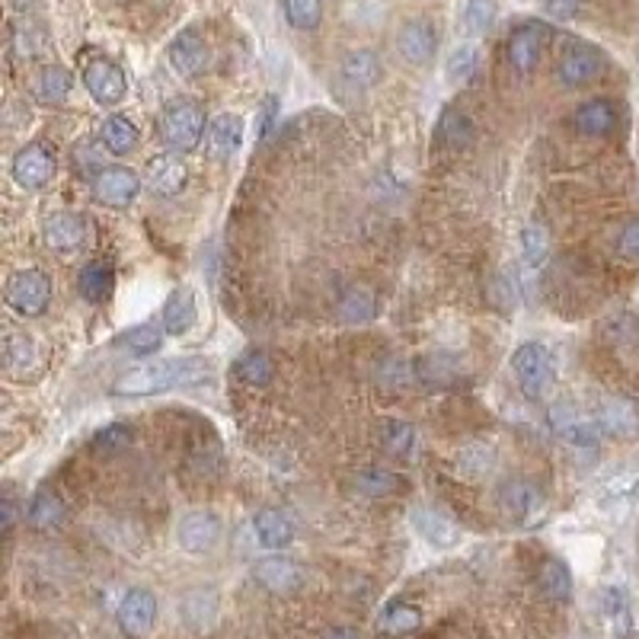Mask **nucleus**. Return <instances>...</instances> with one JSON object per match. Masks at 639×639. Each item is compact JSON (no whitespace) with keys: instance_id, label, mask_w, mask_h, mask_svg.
I'll use <instances>...</instances> for the list:
<instances>
[{"instance_id":"24","label":"nucleus","mask_w":639,"mask_h":639,"mask_svg":"<svg viewBox=\"0 0 639 639\" xmlns=\"http://www.w3.org/2000/svg\"><path fill=\"white\" fill-rule=\"evenodd\" d=\"M572 125L585 138H604L617 128V109L608 100H588L576 109Z\"/></svg>"},{"instance_id":"28","label":"nucleus","mask_w":639,"mask_h":639,"mask_svg":"<svg viewBox=\"0 0 639 639\" xmlns=\"http://www.w3.org/2000/svg\"><path fill=\"white\" fill-rule=\"evenodd\" d=\"M112 285H116V275H112V266H109V262H103V259L87 262L84 272L77 275V288H80V294H84L90 304L109 301Z\"/></svg>"},{"instance_id":"39","label":"nucleus","mask_w":639,"mask_h":639,"mask_svg":"<svg viewBox=\"0 0 639 639\" xmlns=\"http://www.w3.org/2000/svg\"><path fill=\"white\" fill-rule=\"evenodd\" d=\"M71 87H74L71 71L58 68V64H48V68H42V74L36 77V93L45 103H61L64 96L71 93Z\"/></svg>"},{"instance_id":"23","label":"nucleus","mask_w":639,"mask_h":639,"mask_svg":"<svg viewBox=\"0 0 639 639\" xmlns=\"http://www.w3.org/2000/svg\"><path fill=\"white\" fill-rule=\"evenodd\" d=\"M598 425H601V432H608L614 438H633L639 432V413L630 400L608 397L598 409Z\"/></svg>"},{"instance_id":"4","label":"nucleus","mask_w":639,"mask_h":639,"mask_svg":"<svg viewBox=\"0 0 639 639\" xmlns=\"http://www.w3.org/2000/svg\"><path fill=\"white\" fill-rule=\"evenodd\" d=\"M4 298L20 317H42L52 304V282L42 269H23L10 275Z\"/></svg>"},{"instance_id":"7","label":"nucleus","mask_w":639,"mask_h":639,"mask_svg":"<svg viewBox=\"0 0 639 639\" xmlns=\"http://www.w3.org/2000/svg\"><path fill=\"white\" fill-rule=\"evenodd\" d=\"M499 505H502V512L509 515L512 521L528 524V521H534L540 512H544L547 496H544V489H540L534 480L518 477V480H509V483L499 486Z\"/></svg>"},{"instance_id":"17","label":"nucleus","mask_w":639,"mask_h":639,"mask_svg":"<svg viewBox=\"0 0 639 639\" xmlns=\"http://www.w3.org/2000/svg\"><path fill=\"white\" fill-rule=\"evenodd\" d=\"M42 234H45V243L52 250L74 253V250H80V243H84V237H87V224L77 211H55V215L45 218Z\"/></svg>"},{"instance_id":"32","label":"nucleus","mask_w":639,"mask_h":639,"mask_svg":"<svg viewBox=\"0 0 639 639\" xmlns=\"http://www.w3.org/2000/svg\"><path fill=\"white\" fill-rule=\"evenodd\" d=\"M352 489L358 496L384 499V496L400 493V477H397V473L384 470V467H368V470H358L352 477Z\"/></svg>"},{"instance_id":"35","label":"nucleus","mask_w":639,"mask_h":639,"mask_svg":"<svg viewBox=\"0 0 639 639\" xmlns=\"http://www.w3.org/2000/svg\"><path fill=\"white\" fill-rule=\"evenodd\" d=\"M496 467V451L489 445H467L457 454V473H461L464 480H483L486 473H493Z\"/></svg>"},{"instance_id":"8","label":"nucleus","mask_w":639,"mask_h":639,"mask_svg":"<svg viewBox=\"0 0 639 639\" xmlns=\"http://www.w3.org/2000/svg\"><path fill=\"white\" fill-rule=\"evenodd\" d=\"M604 71V55L588 42H569L560 55V80L566 87H588Z\"/></svg>"},{"instance_id":"3","label":"nucleus","mask_w":639,"mask_h":639,"mask_svg":"<svg viewBox=\"0 0 639 639\" xmlns=\"http://www.w3.org/2000/svg\"><path fill=\"white\" fill-rule=\"evenodd\" d=\"M205 131V112L192 100H173L167 103L160 116V135L173 151H195Z\"/></svg>"},{"instance_id":"49","label":"nucleus","mask_w":639,"mask_h":639,"mask_svg":"<svg viewBox=\"0 0 639 639\" xmlns=\"http://www.w3.org/2000/svg\"><path fill=\"white\" fill-rule=\"evenodd\" d=\"M275 112H278V100H275V96H269V100L266 103H262V112H259V131H262V135H266V131L272 128V122H275Z\"/></svg>"},{"instance_id":"19","label":"nucleus","mask_w":639,"mask_h":639,"mask_svg":"<svg viewBox=\"0 0 639 639\" xmlns=\"http://www.w3.org/2000/svg\"><path fill=\"white\" fill-rule=\"evenodd\" d=\"M243 144V119L237 112H221L208 125V154L215 160H231Z\"/></svg>"},{"instance_id":"50","label":"nucleus","mask_w":639,"mask_h":639,"mask_svg":"<svg viewBox=\"0 0 639 639\" xmlns=\"http://www.w3.org/2000/svg\"><path fill=\"white\" fill-rule=\"evenodd\" d=\"M13 528H16V505H13V499H4V531H7V537L13 534Z\"/></svg>"},{"instance_id":"37","label":"nucleus","mask_w":639,"mask_h":639,"mask_svg":"<svg viewBox=\"0 0 639 639\" xmlns=\"http://www.w3.org/2000/svg\"><path fill=\"white\" fill-rule=\"evenodd\" d=\"M234 374L243 381V384H250V387H262V384H269L272 381V374H275V365H272V358L266 352H243L237 358V365H234Z\"/></svg>"},{"instance_id":"18","label":"nucleus","mask_w":639,"mask_h":639,"mask_svg":"<svg viewBox=\"0 0 639 639\" xmlns=\"http://www.w3.org/2000/svg\"><path fill=\"white\" fill-rule=\"evenodd\" d=\"M221 611V598L215 588H192V592L183 595L179 601V617H183V624L195 633H205L208 627H215Z\"/></svg>"},{"instance_id":"36","label":"nucleus","mask_w":639,"mask_h":639,"mask_svg":"<svg viewBox=\"0 0 639 639\" xmlns=\"http://www.w3.org/2000/svg\"><path fill=\"white\" fill-rule=\"evenodd\" d=\"M381 448L393 457H409L416 448V429L403 419H384L381 422Z\"/></svg>"},{"instance_id":"46","label":"nucleus","mask_w":639,"mask_h":639,"mask_svg":"<svg viewBox=\"0 0 639 639\" xmlns=\"http://www.w3.org/2000/svg\"><path fill=\"white\" fill-rule=\"evenodd\" d=\"M489 23H493V4H489V0H470V7H467V29L470 32H486Z\"/></svg>"},{"instance_id":"44","label":"nucleus","mask_w":639,"mask_h":639,"mask_svg":"<svg viewBox=\"0 0 639 639\" xmlns=\"http://www.w3.org/2000/svg\"><path fill=\"white\" fill-rule=\"evenodd\" d=\"M32 358H36V346H32V339L23 333H10L4 339V362L10 371H26L32 365Z\"/></svg>"},{"instance_id":"10","label":"nucleus","mask_w":639,"mask_h":639,"mask_svg":"<svg viewBox=\"0 0 639 639\" xmlns=\"http://www.w3.org/2000/svg\"><path fill=\"white\" fill-rule=\"evenodd\" d=\"M84 87L90 90V96L103 106H116L125 100L128 93V80L125 71L119 68L116 61L109 58H93L84 68Z\"/></svg>"},{"instance_id":"15","label":"nucleus","mask_w":639,"mask_h":639,"mask_svg":"<svg viewBox=\"0 0 639 639\" xmlns=\"http://www.w3.org/2000/svg\"><path fill=\"white\" fill-rule=\"evenodd\" d=\"M253 579L272 595H291L304 585V572L298 563L285 560V556H262L253 566Z\"/></svg>"},{"instance_id":"20","label":"nucleus","mask_w":639,"mask_h":639,"mask_svg":"<svg viewBox=\"0 0 639 639\" xmlns=\"http://www.w3.org/2000/svg\"><path fill=\"white\" fill-rule=\"evenodd\" d=\"M409 518H413V528L419 531V537L425 540V544H432L438 550H448L461 540V528H457L448 515H441L435 509H413Z\"/></svg>"},{"instance_id":"38","label":"nucleus","mask_w":639,"mask_h":639,"mask_svg":"<svg viewBox=\"0 0 639 639\" xmlns=\"http://www.w3.org/2000/svg\"><path fill=\"white\" fill-rule=\"evenodd\" d=\"M422 627V611L416 608V604H390V608L384 611L381 617V630L390 633V636H409V633H416Z\"/></svg>"},{"instance_id":"25","label":"nucleus","mask_w":639,"mask_h":639,"mask_svg":"<svg viewBox=\"0 0 639 639\" xmlns=\"http://www.w3.org/2000/svg\"><path fill=\"white\" fill-rule=\"evenodd\" d=\"M253 531L256 540L266 550H285L294 540V524L288 515H282L278 509H259L253 518Z\"/></svg>"},{"instance_id":"43","label":"nucleus","mask_w":639,"mask_h":639,"mask_svg":"<svg viewBox=\"0 0 639 639\" xmlns=\"http://www.w3.org/2000/svg\"><path fill=\"white\" fill-rule=\"evenodd\" d=\"M547 253H550L547 227L537 224V221L524 227V231H521V256H524V262H528L531 269H537V266H544Z\"/></svg>"},{"instance_id":"2","label":"nucleus","mask_w":639,"mask_h":639,"mask_svg":"<svg viewBox=\"0 0 639 639\" xmlns=\"http://www.w3.org/2000/svg\"><path fill=\"white\" fill-rule=\"evenodd\" d=\"M512 374L515 384L524 393V400H544V393L553 381V358L547 352V346L540 342H524V346L515 349L512 355Z\"/></svg>"},{"instance_id":"40","label":"nucleus","mask_w":639,"mask_h":639,"mask_svg":"<svg viewBox=\"0 0 639 639\" xmlns=\"http://www.w3.org/2000/svg\"><path fill=\"white\" fill-rule=\"evenodd\" d=\"M480 68V52H477V45H457L448 64H445V77H448V84L454 87H461L467 84V80L477 74Z\"/></svg>"},{"instance_id":"27","label":"nucleus","mask_w":639,"mask_h":639,"mask_svg":"<svg viewBox=\"0 0 639 639\" xmlns=\"http://www.w3.org/2000/svg\"><path fill=\"white\" fill-rule=\"evenodd\" d=\"M342 77L352 87H374L384 77V64L371 48H358V52H349L342 58Z\"/></svg>"},{"instance_id":"1","label":"nucleus","mask_w":639,"mask_h":639,"mask_svg":"<svg viewBox=\"0 0 639 639\" xmlns=\"http://www.w3.org/2000/svg\"><path fill=\"white\" fill-rule=\"evenodd\" d=\"M208 378V362L202 358H160V362H144L138 368H128L112 384L116 397H154L176 387H189Z\"/></svg>"},{"instance_id":"31","label":"nucleus","mask_w":639,"mask_h":639,"mask_svg":"<svg viewBox=\"0 0 639 639\" xmlns=\"http://www.w3.org/2000/svg\"><path fill=\"white\" fill-rule=\"evenodd\" d=\"M26 518L36 531H55L64 521V502L52 493V489H39L29 502Z\"/></svg>"},{"instance_id":"26","label":"nucleus","mask_w":639,"mask_h":639,"mask_svg":"<svg viewBox=\"0 0 639 639\" xmlns=\"http://www.w3.org/2000/svg\"><path fill=\"white\" fill-rule=\"evenodd\" d=\"M186 176H189L186 163L176 154H157L151 163H147V183H151V189L160 195H176L186 186Z\"/></svg>"},{"instance_id":"21","label":"nucleus","mask_w":639,"mask_h":639,"mask_svg":"<svg viewBox=\"0 0 639 639\" xmlns=\"http://www.w3.org/2000/svg\"><path fill=\"white\" fill-rule=\"evenodd\" d=\"M160 323L170 336H186L192 326L199 323V304H195V294L189 288H176L167 298V304H163Z\"/></svg>"},{"instance_id":"9","label":"nucleus","mask_w":639,"mask_h":639,"mask_svg":"<svg viewBox=\"0 0 639 639\" xmlns=\"http://www.w3.org/2000/svg\"><path fill=\"white\" fill-rule=\"evenodd\" d=\"M176 544L192 556H205L221 544V521L211 512H189L176 524Z\"/></svg>"},{"instance_id":"45","label":"nucleus","mask_w":639,"mask_h":639,"mask_svg":"<svg viewBox=\"0 0 639 639\" xmlns=\"http://www.w3.org/2000/svg\"><path fill=\"white\" fill-rule=\"evenodd\" d=\"M131 438H135V432H131V425L112 422V425H106L103 432H96L93 448L103 451V454H116V451H125V448L131 445Z\"/></svg>"},{"instance_id":"34","label":"nucleus","mask_w":639,"mask_h":639,"mask_svg":"<svg viewBox=\"0 0 639 639\" xmlns=\"http://www.w3.org/2000/svg\"><path fill=\"white\" fill-rule=\"evenodd\" d=\"M601 614L608 617V624L617 636H627L630 627H633V620H630V598L627 592L620 585H608V588H601Z\"/></svg>"},{"instance_id":"47","label":"nucleus","mask_w":639,"mask_h":639,"mask_svg":"<svg viewBox=\"0 0 639 639\" xmlns=\"http://www.w3.org/2000/svg\"><path fill=\"white\" fill-rule=\"evenodd\" d=\"M617 247H620V253H624L627 259H639V218H633V221L624 224Z\"/></svg>"},{"instance_id":"29","label":"nucleus","mask_w":639,"mask_h":639,"mask_svg":"<svg viewBox=\"0 0 639 639\" xmlns=\"http://www.w3.org/2000/svg\"><path fill=\"white\" fill-rule=\"evenodd\" d=\"M435 141L441 147H448V151H464V147L473 141V122L461 109H445L435 125Z\"/></svg>"},{"instance_id":"22","label":"nucleus","mask_w":639,"mask_h":639,"mask_svg":"<svg viewBox=\"0 0 639 639\" xmlns=\"http://www.w3.org/2000/svg\"><path fill=\"white\" fill-rule=\"evenodd\" d=\"M336 317L349 326H365L378 317V298H374V291L365 285H352L339 294L336 301Z\"/></svg>"},{"instance_id":"48","label":"nucleus","mask_w":639,"mask_h":639,"mask_svg":"<svg viewBox=\"0 0 639 639\" xmlns=\"http://www.w3.org/2000/svg\"><path fill=\"white\" fill-rule=\"evenodd\" d=\"M544 7L556 20H569V16H576V10L582 7V0H544Z\"/></svg>"},{"instance_id":"30","label":"nucleus","mask_w":639,"mask_h":639,"mask_svg":"<svg viewBox=\"0 0 639 639\" xmlns=\"http://www.w3.org/2000/svg\"><path fill=\"white\" fill-rule=\"evenodd\" d=\"M537 585L550 601H569L572 598V572L560 556H547L537 572Z\"/></svg>"},{"instance_id":"14","label":"nucleus","mask_w":639,"mask_h":639,"mask_svg":"<svg viewBox=\"0 0 639 639\" xmlns=\"http://www.w3.org/2000/svg\"><path fill=\"white\" fill-rule=\"evenodd\" d=\"M141 192V179L135 170H125V167H109L100 176L93 179V195L96 202H103L109 208H128L131 202L138 199Z\"/></svg>"},{"instance_id":"5","label":"nucleus","mask_w":639,"mask_h":639,"mask_svg":"<svg viewBox=\"0 0 639 639\" xmlns=\"http://www.w3.org/2000/svg\"><path fill=\"white\" fill-rule=\"evenodd\" d=\"M547 419L553 425V432L560 435L563 441H569L572 448H598V438H601L598 419L582 416L569 400H556L547 409Z\"/></svg>"},{"instance_id":"33","label":"nucleus","mask_w":639,"mask_h":639,"mask_svg":"<svg viewBox=\"0 0 639 639\" xmlns=\"http://www.w3.org/2000/svg\"><path fill=\"white\" fill-rule=\"evenodd\" d=\"M100 141H103L106 151L116 154V157L131 154L138 147V128H135V122H128L125 116H109L103 122V128H100Z\"/></svg>"},{"instance_id":"13","label":"nucleus","mask_w":639,"mask_h":639,"mask_svg":"<svg viewBox=\"0 0 639 639\" xmlns=\"http://www.w3.org/2000/svg\"><path fill=\"white\" fill-rule=\"evenodd\" d=\"M547 36H550V29L544 23H524L512 32L509 45H505V55H509V64L518 74H531L537 68L540 55H544Z\"/></svg>"},{"instance_id":"16","label":"nucleus","mask_w":639,"mask_h":639,"mask_svg":"<svg viewBox=\"0 0 639 639\" xmlns=\"http://www.w3.org/2000/svg\"><path fill=\"white\" fill-rule=\"evenodd\" d=\"M438 48V32L425 20H409L397 32V52L409 64H429Z\"/></svg>"},{"instance_id":"12","label":"nucleus","mask_w":639,"mask_h":639,"mask_svg":"<svg viewBox=\"0 0 639 639\" xmlns=\"http://www.w3.org/2000/svg\"><path fill=\"white\" fill-rule=\"evenodd\" d=\"M167 55H170V64L179 77H199L208 68V58H211L208 42L195 26H186L183 32H176L170 48H167Z\"/></svg>"},{"instance_id":"6","label":"nucleus","mask_w":639,"mask_h":639,"mask_svg":"<svg viewBox=\"0 0 639 639\" xmlns=\"http://www.w3.org/2000/svg\"><path fill=\"white\" fill-rule=\"evenodd\" d=\"M157 620V598L147 588H128L116 608V624L128 639H141L154 630Z\"/></svg>"},{"instance_id":"51","label":"nucleus","mask_w":639,"mask_h":639,"mask_svg":"<svg viewBox=\"0 0 639 639\" xmlns=\"http://www.w3.org/2000/svg\"><path fill=\"white\" fill-rule=\"evenodd\" d=\"M323 639H362V636H358V630H352V627H333L323 633Z\"/></svg>"},{"instance_id":"41","label":"nucleus","mask_w":639,"mask_h":639,"mask_svg":"<svg viewBox=\"0 0 639 639\" xmlns=\"http://www.w3.org/2000/svg\"><path fill=\"white\" fill-rule=\"evenodd\" d=\"M282 13L291 29H317L323 20V0H282Z\"/></svg>"},{"instance_id":"11","label":"nucleus","mask_w":639,"mask_h":639,"mask_svg":"<svg viewBox=\"0 0 639 639\" xmlns=\"http://www.w3.org/2000/svg\"><path fill=\"white\" fill-rule=\"evenodd\" d=\"M55 154L45 144H26L13 154V179L23 189H42L55 176Z\"/></svg>"},{"instance_id":"42","label":"nucleus","mask_w":639,"mask_h":639,"mask_svg":"<svg viewBox=\"0 0 639 639\" xmlns=\"http://www.w3.org/2000/svg\"><path fill=\"white\" fill-rule=\"evenodd\" d=\"M163 333H167V330H160L157 323H141V326H135V330H128L122 336V346L131 355L147 358V355H154L163 346Z\"/></svg>"}]
</instances>
